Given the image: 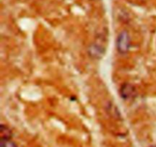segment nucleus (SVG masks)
Segmentation results:
<instances>
[{"mask_svg": "<svg viewBox=\"0 0 156 147\" xmlns=\"http://www.w3.org/2000/svg\"><path fill=\"white\" fill-rule=\"evenodd\" d=\"M130 47V38L126 32H120L117 39V48L121 54H125L129 51Z\"/></svg>", "mask_w": 156, "mask_h": 147, "instance_id": "f257e3e1", "label": "nucleus"}, {"mask_svg": "<svg viewBox=\"0 0 156 147\" xmlns=\"http://www.w3.org/2000/svg\"><path fill=\"white\" fill-rule=\"evenodd\" d=\"M120 95L123 99L129 100L135 97V96L136 95V90L135 87L133 86L132 84H123L120 90Z\"/></svg>", "mask_w": 156, "mask_h": 147, "instance_id": "f03ea898", "label": "nucleus"}, {"mask_svg": "<svg viewBox=\"0 0 156 147\" xmlns=\"http://www.w3.org/2000/svg\"><path fill=\"white\" fill-rule=\"evenodd\" d=\"M12 136V130L7 126L2 124L1 127H0V137H1V141L10 140Z\"/></svg>", "mask_w": 156, "mask_h": 147, "instance_id": "7ed1b4c3", "label": "nucleus"}, {"mask_svg": "<svg viewBox=\"0 0 156 147\" xmlns=\"http://www.w3.org/2000/svg\"><path fill=\"white\" fill-rule=\"evenodd\" d=\"M1 147H17V145L11 140H4L1 141Z\"/></svg>", "mask_w": 156, "mask_h": 147, "instance_id": "20e7f679", "label": "nucleus"}, {"mask_svg": "<svg viewBox=\"0 0 156 147\" xmlns=\"http://www.w3.org/2000/svg\"><path fill=\"white\" fill-rule=\"evenodd\" d=\"M152 147H156V146H152Z\"/></svg>", "mask_w": 156, "mask_h": 147, "instance_id": "39448f33", "label": "nucleus"}]
</instances>
